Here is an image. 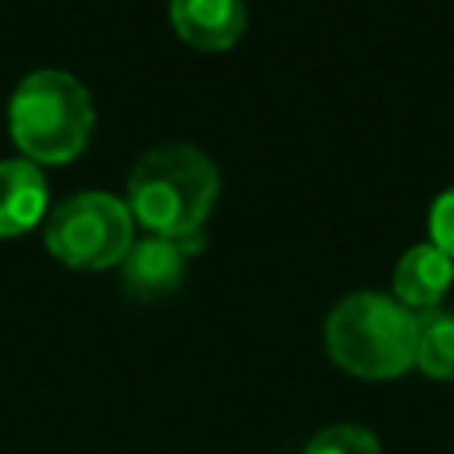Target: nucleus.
Here are the masks:
<instances>
[{
	"mask_svg": "<svg viewBox=\"0 0 454 454\" xmlns=\"http://www.w3.org/2000/svg\"><path fill=\"white\" fill-rule=\"evenodd\" d=\"M415 365L433 380H454V309H433L419 316Z\"/></svg>",
	"mask_w": 454,
	"mask_h": 454,
	"instance_id": "nucleus-9",
	"label": "nucleus"
},
{
	"mask_svg": "<svg viewBox=\"0 0 454 454\" xmlns=\"http://www.w3.org/2000/svg\"><path fill=\"white\" fill-rule=\"evenodd\" d=\"M46 177L32 160H0V238L32 231L46 216Z\"/></svg>",
	"mask_w": 454,
	"mask_h": 454,
	"instance_id": "nucleus-8",
	"label": "nucleus"
},
{
	"mask_svg": "<svg viewBox=\"0 0 454 454\" xmlns=\"http://www.w3.org/2000/svg\"><path fill=\"white\" fill-rule=\"evenodd\" d=\"M202 248V238H163L145 234L142 241H131L128 255L121 259V280L124 291L138 301H156L181 287L188 259Z\"/></svg>",
	"mask_w": 454,
	"mask_h": 454,
	"instance_id": "nucleus-5",
	"label": "nucleus"
},
{
	"mask_svg": "<svg viewBox=\"0 0 454 454\" xmlns=\"http://www.w3.org/2000/svg\"><path fill=\"white\" fill-rule=\"evenodd\" d=\"M301 454H380V440L365 429V426H326L323 433H316Z\"/></svg>",
	"mask_w": 454,
	"mask_h": 454,
	"instance_id": "nucleus-10",
	"label": "nucleus"
},
{
	"mask_svg": "<svg viewBox=\"0 0 454 454\" xmlns=\"http://www.w3.org/2000/svg\"><path fill=\"white\" fill-rule=\"evenodd\" d=\"M220 174L206 153L188 142L149 149L128 177V213L149 234L192 238L213 213Z\"/></svg>",
	"mask_w": 454,
	"mask_h": 454,
	"instance_id": "nucleus-1",
	"label": "nucleus"
},
{
	"mask_svg": "<svg viewBox=\"0 0 454 454\" xmlns=\"http://www.w3.org/2000/svg\"><path fill=\"white\" fill-rule=\"evenodd\" d=\"M92 99L85 85L57 67L32 71L18 82L7 103V128L25 160L67 163L92 135Z\"/></svg>",
	"mask_w": 454,
	"mask_h": 454,
	"instance_id": "nucleus-3",
	"label": "nucleus"
},
{
	"mask_svg": "<svg viewBox=\"0 0 454 454\" xmlns=\"http://www.w3.org/2000/svg\"><path fill=\"white\" fill-rule=\"evenodd\" d=\"M135 220L110 192H78L46 213V248L71 270H110L131 248Z\"/></svg>",
	"mask_w": 454,
	"mask_h": 454,
	"instance_id": "nucleus-4",
	"label": "nucleus"
},
{
	"mask_svg": "<svg viewBox=\"0 0 454 454\" xmlns=\"http://www.w3.org/2000/svg\"><path fill=\"white\" fill-rule=\"evenodd\" d=\"M454 280V259L443 255L433 241L426 245H411L394 270V294L404 309H411L415 316L433 312L440 305V298L447 294Z\"/></svg>",
	"mask_w": 454,
	"mask_h": 454,
	"instance_id": "nucleus-7",
	"label": "nucleus"
},
{
	"mask_svg": "<svg viewBox=\"0 0 454 454\" xmlns=\"http://www.w3.org/2000/svg\"><path fill=\"white\" fill-rule=\"evenodd\" d=\"M323 337L330 358L344 372L362 380H394L415 365L419 316L397 298L358 291L333 305Z\"/></svg>",
	"mask_w": 454,
	"mask_h": 454,
	"instance_id": "nucleus-2",
	"label": "nucleus"
},
{
	"mask_svg": "<svg viewBox=\"0 0 454 454\" xmlns=\"http://www.w3.org/2000/svg\"><path fill=\"white\" fill-rule=\"evenodd\" d=\"M429 241L454 259V188L440 192L429 206Z\"/></svg>",
	"mask_w": 454,
	"mask_h": 454,
	"instance_id": "nucleus-11",
	"label": "nucleus"
},
{
	"mask_svg": "<svg viewBox=\"0 0 454 454\" xmlns=\"http://www.w3.org/2000/svg\"><path fill=\"white\" fill-rule=\"evenodd\" d=\"M170 25L188 46L220 53L241 39L248 7L245 0H170Z\"/></svg>",
	"mask_w": 454,
	"mask_h": 454,
	"instance_id": "nucleus-6",
	"label": "nucleus"
}]
</instances>
